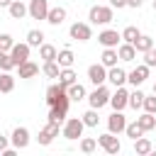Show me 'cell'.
I'll use <instances>...</instances> for the list:
<instances>
[{"label": "cell", "instance_id": "6da1fadb", "mask_svg": "<svg viewBox=\"0 0 156 156\" xmlns=\"http://www.w3.org/2000/svg\"><path fill=\"white\" fill-rule=\"evenodd\" d=\"M112 17H115L112 7H105V5H93L90 12H88V20H90L93 24H110Z\"/></svg>", "mask_w": 156, "mask_h": 156}, {"label": "cell", "instance_id": "7a4b0ae2", "mask_svg": "<svg viewBox=\"0 0 156 156\" xmlns=\"http://www.w3.org/2000/svg\"><path fill=\"white\" fill-rule=\"evenodd\" d=\"M88 102H90V107H95V110H100V107H105V105L110 102V90L105 88V83H102V85H95V90L88 95Z\"/></svg>", "mask_w": 156, "mask_h": 156}, {"label": "cell", "instance_id": "3957f363", "mask_svg": "<svg viewBox=\"0 0 156 156\" xmlns=\"http://www.w3.org/2000/svg\"><path fill=\"white\" fill-rule=\"evenodd\" d=\"M83 129H85L83 119H80V117H71V119H66V124H63V136L73 141V139L83 136Z\"/></svg>", "mask_w": 156, "mask_h": 156}, {"label": "cell", "instance_id": "277c9868", "mask_svg": "<svg viewBox=\"0 0 156 156\" xmlns=\"http://www.w3.org/2000/svg\"><path fill=\"white\" fill-rule=\"evenodd\" d=\"M46 12H49V2L46 0H29L27 15L32 20H46Z\"/></svg>", "mask_w": 156, "mask_h": 156}, {"label": "cell", "instance_id": "5b68a950", "mask_svg": "<svg viewBox=\"0 0 156 156\" xmlns=\"http://www.w3.org/2000/svg\"><path fill=\"white\" fill-rule=\"evenodd\" d=\"M68 34H71V39H76V41H88V39L93 37L90 24H85V22H73L71 29H68Z\"/></svg>", "mask_w": 156, "mask_h": 156}, {"label": "cell", "instance_id": "8992f818", "mask_svg": "<svg viewBox=\"0 0 156 156\" xmlns=\"http://www.w3.org/2000/svg\"><path fill=\"white\" fill-rule=\"evenodd\" d=\"M119 39H122V34H119L117 29H105V32L98 34V41H100L105 49H117V46H119Z\"/></svg>", "mask_w": 156, "mask_h": 156}, {"label": "cell", "instance_id": "52a82bcc", "mask_svg": "<svg viewBox=\"0 0 156 156\" xmlns=\"http://www.w3.org/2000/svg\"><path fill=\"white\" fill-rule=\"evenodd\" d=\"M88 80H90L93 85H102V83L107 80V68H105L102 63H93V66H88Z\"/></svg>", "mask_w": 156, "mask_h": 156}, {"label": "cell", "instance_id": "ba28073f", "mask_svg": "<svg viewBox=\"0 0 156 156\" xmlns=\"http://www.w3.org/2000/svg\"><path fill=\"white\" fill-rule=\"evenodd\" d=\"M10 141H12L15 149H27V146H29V129H27V127H15Z\"/></svg>", "mask_w": 156, "mask_h": 156}, {"label": "cell", "instance_id": "9c48e42d", "mask_svg": "<svg viewBox=\"0 0 156 156\" xmlns=\"http://www.w3.org/2000/svg\"><path fill=\"white\" fill-rule=\"evenodd\" d=\"M98 144H100L107 154H112V156H115V154H119V149H122V146H119V141H117V136H115L112 132L100 134V136H98Z\"/></svg>", "mask_w": 156, "mask_h": 156}, {"label": "cell", "instance_id": "30bf717a", "mask_svg": "<svg viewBox=\"0 0 156 156\" xmlns=\"http://www.w3.org/2000/svg\"><path fill=\"white\" fill-rule=\"evenodd\" d=\"M10 58H12L15 66L24 63V61L29 58V44H27V41H24V44H12V49H10Z\"/></svg>", "mask_w": 156, "mask_h": 156}, {"label": "cell", "instance_id": "8fae6325", "mask_svg": "<svg viewBox=\"0 0 156 156\" xmlns=\"http://www.w3.org/2000/svg\"><path fill=\"white\" fill-rule=\"evenodd\" d=\"M146 78H149V66H146V63H141V66H136L134 71L127 73V83H132L134 88H139Z\"/></svg>", "mask_w": 156, "mask_h": 156}, {"label": "cell", "instance_id": "7c38bea8", "mask_svg": "<svg viewBox=\"0 0 156 156\" xmlns=\"http://www.w3.org/2000/svg\"><path fill=\"white\" fill-rule=\"evenodd\" d=\"M124 127H127V119H124L122 110H115V112L107 117V129H110L112 134H119V132H124Z\"/></svg>", "mask_w": 156, "mask_h": 156}, {"label": "cell", "instance_id": "4fadbf2b", "mask_svg": "<svg viewBox=\"0 0 156 156\" xmlns=\"http://www.w3.org/2000/svg\"><path fill=\"white\" fill-rule=\"evenodd\" d=\"M58 127H61L58 122H49V124L39 132V136H37L39 144H41V146H49V144L54 141V136H58Z\"/></svg>", "mask_w": 156, "mask_h": 156}, {"label": "cell", "instance_id": "5bb4252c", "mask_svg": "<svg viewBox=\"0 0 156 156\" xmlns=\"http://www.w3.org/2000/svg\"><path fill=\"white\" fill-rule=\"evenodd\" d=\"M127 100H129V93H127L122 85L110 95V105H112L115 110H124V107H127Z\"/></svg>", "mask_w": 156, "mask_h": 156}, {"label": "cell", "instance_id": "9a60e30c", "mask_svg": "<svg viewBox=\"0 0 156 156\" xmlns=\"http://www.w3.org/2000/svg\"><path fill=\"white\" fill-rule=\"evenodd\" d=\"M107 80H110L115 88H119V85H124V83H127V71H124V68L112 66V68H107Z\"/></svg>", "mask_w": 156, "mask_h": 156}, {"label": "cell", "instance_id": "2e32d148", "mask_svg": "<svg viewBox=\"0 0 156 156\" xmlns=\"http://www.w3.org/2000/svg\"><path fill=\"white\" fill-rule=\"evenodd\" d=\"M117 56H119V61H134L136 58V49H134V44H119L117 46Z\"/></svg>", "mask_w": 156, "mask_h": 156}, {"label": "cell", "instance_id": "e0dca14e", "mask_svg": "<svg viewBox=\"0 0 156 156\" xmlns=\"http://www.w3.org/2000/svg\"><path fill=\"white\" fill-rule=\"evenodd\" d=\"M20 68V78H34L37 73H39V63H34V61H24V63H20L17 66Z\"/></svg>", "mask_w": 156, "mask_h": 156}, {"label": "cell", "instance_id": "ac0fdd59", "mask_svg": "<svg viewBox=\"0 0 156 156\" xmlns=\"http://www.w3.org/2000/svg\"><path fill=\"white\" fill-rule=\"evenodd\" d=\"M63 20H66V10H63V7H49V12H46V22H49V24L56 27V24H61Z\"/></svg>", "mask_w": 156, "mask_h": 156}, {"label": "cell", "instance_id": "d6986e66", "mask_svg": "<svg viewBox=\"0 0 156 156\" xmlns=\"http://www.w3.org/2000/svg\"><path fill=\"white\" fill-rule=\"evenodd\" d=\"M73 61H76V56H73V51H71V49H61V51H56V63H58L61 68L73 66Z\"/></svg>", "mask_w": 156, "mask_h": 156}, {"label": "cell", "instance_id": "ffe728a7", "mask_svg": "<svg viewBox=\"0 0 156 156\" xmlns=\"http://www.w3.org/2000/svg\"><path fill=\"white\" fill-rule=\"evenodd\" d=\"M63 93H66V88H63L61 83H56V85H49V88H46V105L51 107V105H54V102H56V100H58Z\"/></svg>", "mask_w": 156, "mask_h": 156}, {"label": "cell", "instance_id": "44dd1931", "mask_svg": "<svg viewBox=\"0 0 156 156\" xmlns=\"http://www.w3.org/2000/svg\"><path fill=\"white\" fill-rule=\"evenodd\" d=\"M7 10H10V17H12V20H22V17L27 15V5L20 2V0H12V2L7 5Z\"/></svg>", "mask_w": 156, "mask_h": 156}, {"label": "cell", "instance_id": "7402d4cb", "mask_svg": "<svg viewBox=\"0 0 156 156\" xmlns=\"http://www.w3.org/2000/svg\"><path fill=\"white\" fill-rule=\"evenodd\" d=\"M117 49H105L102 51V56H100V63L105 66V68H112V66H117Z\"/></svg>", "mask_w": 156, "mask_h": 156}, {"label": "cell", "instance_id": "603a6c76", "mask_svg": "<svg viewBox=\"0 0 156 156\" xmlns=\"http://www.w3.org/2000/svg\"><path fill=\"white\" fill-rule=\"evenodd\" d=\"M76 78H78V76H76V71H73L71 66H68V68H61V71H58V83H61L63 88H68L71 83H76Z\"/></svg>", "mask_w": 156, "mask_h": 156}, {"label": "cell", "instance_id": "cb8c5ba5", "mask_svg": "<svg viewBox=\"0 0 156 156\" xmlns=\"http://www.w3.org/2000/svg\"><path fill=\"white\" fill-rule=\"evenodd\" d=\"M15 90V78L10 76V71L0 73V93H12Z\"/></svg>", "mask_w": 156, "mask_h": 156}, {"label": "cell", "instance_id": "d4e9b609", "mask_svg": "<svg viewBox=\"0 0 156 156\" xmlns=\"http://www.w3.org/2000/svg\"><path fill=\"white\" fill-rule=\"evenodd\" d=\"M119 34H122V41H127V44H134V41L139 39V34H141V32H139L134 24H129V27H124Z\"/></svg>", "mask_w": 156, "mask_h": 156}, {"label": "cell", "instance_id": "484cf974", "mask_svg": "<svg viewBox=\"0 0 156 156\" xmlns=\"http://www.w3.org/2000/svg\"><path fill=\"white\" fill-rule=\"evenodd\" d=\"M66 93H68V98H71V100H76V102L85 98V88H83L80 83H71V85L66 88Z\"/></svg>", "mask_w": 156, "mask_h": 156}, {"label": "cell", "instance_id": "4316f807", "mask_svg": "<svg viewBox=\"0 0 156 156\" xmlns=\"http://www.w3.org/2000/svg\"><path fill=\"white\" fill-rule=\"evenodd\" d=\"M66 112H68V107H58V105H54V107H49V122H63L66 119Z\"/></svg>", "mask_w": 156, "mask_h": 156}, {"label": "cell", "instance_id": "83f0119b", "mask_svg": "<svg viewBox=\"0 0 156 156\" xmlns=\"http://www.w3.org/2000/svg\"><path fill=\"white\" fill-rule=\"evenodd\" d=\"M136 124H139L144 132H149V129H154V127H156V117H154L151 112H144L141 117H136Z\"/></svg>", "mask_w": 156, "mask_h": 156}, {"label": "cell", "instance_id": "f1b7e54d", "mask_svg": "<svg viewBox=\"0 0 156 156\" xmlns=\"http://www.w3.org/2000/svg\"><path fill=\"white\" fill-rule=\"evenodd\" d=\"M27 44L29 46H41L44 44V32L41 29H29L27 32Z\"/></svg>", "mask_w": 156, "mask_h": 156}, {"label": "cell", "instance_id": "f546056e", "mask_svg": "<svg viewBox=\"0 0 156 156\" xmlns=\"http://www.w3.org/2000/svg\"><path fill=\"white\" fill-rule=\"evenodd\" d=\"M154 46V39L151 37H146V34H139V39L134 41V49L139 51V54H144V51H149Z\"/></svg>", "mask_w": 156, "mask_h": 156}, {"label": "cell", "instance_id": "4dcf8cb0", "mask_svg": "<svg viewBox=\"0 0 156 156\" xmlns=\"http://www.w3.org/2000/svg\"><path fill=\"white\" fill-rule=\"evenodd\" d=\"M154 146H151V141L146 139V136H139V139H134V151L139 154V156H144V154H149Z\"/></svg>", "mask_w": 156, "mask_h": 156}, {"label": "cell", "instance_id": "1f68e13d", "mask_svg": "<svg viewBox=\"0 0 156 156\" xmlns=\"http://www.w3.org/2000/svg\"><path fill=\"white\" fill-rule=\"evenodd\" d=\"M39 56H41L44 61H56V46L41 44V46H39Z\"/></svg>", "mask_w": 156, "mask_h": 156}, {"label": "cell", "instance_id": "d6a6232c", "mask_svg": "<svg viewBox=\"0 0 156 156\" xmlns=\"http://www.w3.org/2000/svg\"><path fill=\"white\" fill-rule=\"evenodd\" d=\"M80 119H83V124H85V127H98V122H100V117H98V110H95V107H90Z\"/></svg>", "mask_w": 156, "mask_h": 156}, {"label": "cell", "instance_id": "836d02e7", "mask_svg": "<svg viewBox=\"0 0 156 156\" xmlns=\"http://www.w3.org/2000/svg\"><path fill=\"white\" fill-rule=\"evenodd\" d=\"M44 76H49V78H58V71H61V66L56 63V61H44Z\"/></svg>", "mask_w": 156, "mask_h": 156}, {"label": "cell", "instance_id": "e575fe53", "mask_svg": "<svg viewBox=\"0 0 156 156\" xmlns=\"http://www.w3.org/2000/svg\"><path fill=\"white\" fill-rule=\"evenodd\" d=\"M127 105H129V107H134V110H139V107L144 105V93H141V90H134V93H129V100H127Z\"/></svg>", "mask_w": 156, "mask_h": 156}, {"label": "cell", "instance_id": "d590c367", "mask_svg": "<svg viewBox=\"0 0 156 156\" xmlns=\"http://www.w3.org/2000/svg\"><path fill=\"white\" fill-rule=\"evenodd\" d=\"M124 132H127V136H129V139H139V136H144V129H141L136 122L127 124V127H124Z\"/></svg>", "mask_w": 156, "mask_h": 156}, {"label": "cell", "instance_id": "8d00e7d4", "mask_svg": "<svg viewBox=\"0 0 156 156\" xmlns=\"http://www.w3.org/2000/svg\"><path fill=\"white\" fill-rule=\"evenodd\" d=\"M95 149H98V141H95V139H90V136L80 139V151H83V154H93Z\"/></svg>", "mask_w": 156, "mask_h": 156}, {"label": "cell", "instance_id": "74e56055", "mask_svg": "<svg viewBox=\"0 0 156 156\" xmlns=\"http://www.w3.org/2000/svg\"><path fill=\"white\" fill-rule=\"evenodd\" d=\"M0 68L2 71H12L15 68V63H12V58H10L7 51H0Z\"/></svg>", "mask_w": 156, "mask_h": 156}, {"label": "cell", "instance_id": "f35d334b", "mask_svg": "<svg viewBox=\"0 0 156 156\" xmlns=\"http://www.w3.org/2000/svg\"><path fill=\"white\" fill-rule=\"evenodd\" d=\"M12 44H15V39H12L10 34H0V51H7V54H10Z\"/></svg>", "mask_w": 156, "mask_h": 156}, {"label": "cell", "instance_id": "ab89813d", "mask_svg": "<svg viewBox=\"0 0 156 156\" xmlns=\"http://www.w3.org/2000/svg\"><path fill=\"white\" fill-rule=\"evenodd\" d=\"M144 112H151V115H156V95L154 98H149V95H144Z\"/></svg>", "mask_w": 156, "mask_h": 156}, {"label": "cell", "instance_id": "60d3db41", "mask_svg": "<svg viewBox=\"0 0 156 156\" xmlns=\"http://www.w3.org/2000/svg\"><path fill=\"white\" fill-rule=\"evenodd\" d=\"M144 63H146L149 68H154V66H156V49H154V46H151L149 51H144Z\"/></svg>", "mask_w": 156, "mask_h": 156}, {"label": "cell", "instance_id": "b9f144b4", "mask_svg": "<svg viewBox=\"0 0 156 156\" xmlns=\"http://www.w3.org/2000/svg\"><path fill=\"white\" fill-rule=\"evenodd\" d=\"M110 7H127V0H110Z\"/></svg>", "mask_w": 156, "mask_h": 156}, {"label": "cell", "instance_id": "7bdbcfd3", "mask_svg": "<svg viewBox=\"0 0 156 156\" xmlns=\"http://www.w3.org/2000/svg\"><path fill=\"white\" fill-rule=\"evenodd\" d=\"M141 5H144V0H127V7H134V10H136V7H141Z\"/></svg>", "mask_w": 156, "mask_h": 156}, {"label": "cell", "instance_id": "ee69618b", "mask_svg": "<svg viewBox=\"0 0 156 156\" xmlns=\"http://www.w3.org/2000/svg\"><path fill=\"white\" fill-rule=\"evenodd\" d=\"M7 144H10V141H7V136H2V134H0V154L7 149Z\"/></svg>", "mask_w": 156, "mask_h": 156}, {"label": "cell", "instance_id": "f6af8a7d", "mask_svg": "<svg viewBox=\"0 0 156 156\" xmlns=\"http://www.w3.org/2000/svg\"><path fill=\"white\" fill-rule=\"evenodd\" d=\"M10 2H12V0H0V7H7Z\"/></svg>", "mask_w": 156, "mask_h": 156}, {"label": "cell", "instance_id": "bcb514c9", "mask_svg": "<svg viewBox=\"0 0 156 156\" xmlns=\"http://www.w3.org/2000/svg\"><path fill=\"white\" fill-rule=\"evenodd\" d=\"M154 95H156V83H154Z\"/></svg>", "mask_w": 156, "mask_h": 156}, {"label": "cell", "instance_id": "7dc6e473", "mask_svg": "<svg viewBox=\"0 0 156 156\" xmlns=\"http://www.w3.org/2000/svg\"><path fill=\"white\" fill-rule=\"evenodd\" d=\"M154 10H156V0H154Z\"/></svg>", "mask_w": 156, "mask_h": 156}]
</instances>
